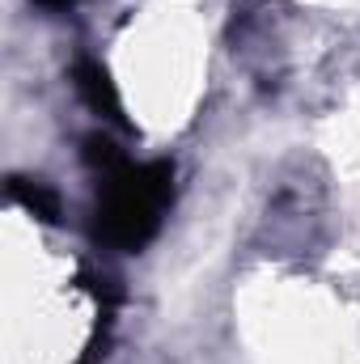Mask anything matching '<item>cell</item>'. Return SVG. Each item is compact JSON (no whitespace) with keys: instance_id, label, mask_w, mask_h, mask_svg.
Instances as JSON below:
<instances>
[{"instance_id":"1","label":"cell","mask_w":360,"mask_h":364,"mask_svg":"<svg viewBox=\"0 0 360 364\" xmlns=\"http://www.w3.org/2000/svg\"><path fill=\"white\" fill-rule=\"evenodd\" d=\"M174 208V161H123L97 174L93 237L106 250L140 255Z\"/></svg>"},{"instance_id":"2","label":"cell","mask_w":360,"mask_h":364,"mask_svg":"<svg viewBox=\"0 0 360 364\" xmlns=\"http://www.w3.org/2000/svg\"><path fill=\"white\" fill-rule=\"evenodd\" d=\"M73 85H77L81 102L90 106L97 119H106V123H127V119H123V97H119V85H115V77H110V68H106L102 60L81 55V60L73 64Z\"/></svg>"},{"instance_id":"3","label":"cell","mask_w":360,"mask_h":364,"mask_svg":"<svg viewBox=\"0 0 360 364\" xmlns=\"http://www.w3.org/2000/svg\"><path fill=\"white\" fill-rule=\"evenodd\" d=\"M9 199L21 203L30 216L47 220V225L60 220V195H55L43 178H9Z\"/></svg>"},{"instance_id":"4","label":"cell","mask_w":360,"mask_h":364,"mask_svg":"<svg viewBox=\"0 0 360 364\" xmlns=\"http://www.w3.org/2000/svg\"><path fill=\"white\" fill-rule=\"evenodd\" d=\"M81 157H85V166H93V174H106V170H115V166L127 161L123 149H119L106 132H93V136L81 140Z\"/></svg>"},{"instance_id":"5","label":"cell","mask_w":360,"mask_h":364,"mask_svg":"<svg viewBox=\"0 0 360 364\" xmlns=\"http://www.w3.org/2000/svg\"><path fill=\"white\" fill-rule=\"evenodd\" d=\"M38 9H47V13H60V9H73L77 0H34Z\"/></svg>"},{"instance_id":"6","label":"cell","mask_w":360,"mask_h":364,"mask_svg":"<svg viewBox=\"0 0 360 364\" xmlns=\"http://www.w3.org/2000/svg\"><path fill=\"white\" fill-rule=\"evenodd\" d=\"M97 356H102V352H97V339H93L90 348H85V356H81L77 364H97Z\"/></svg>"}]
</instances>
